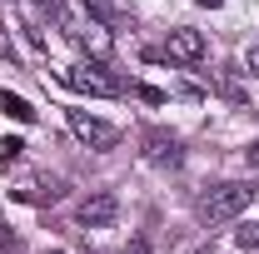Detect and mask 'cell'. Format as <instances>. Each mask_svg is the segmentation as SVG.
Returning a JSON list of instances; mask_svg holds the SVG:
<instances>
[{"label": "cell", "instance_id": "obj_14", "mask_svg": "<svg viewBox=\"0 0 259 254\" xmlns=\"http://www.w3.org/2000/svg\"><path fill=\"white\" fill-rule=\"evenodd\" d=\"M249 164H254V170H259V145H254V150H249Z\"/></svg>", "mask_w": 259, "mask_h": 254}, {"label": "cell", "instance_id": "obj_5", "mask_svg": "<svg viewBox=\"0 0 259 254\" xmlns=\"http://www.w3.org/2000/svg\"><path fill=\"white\" fill-rule=\"evenodd\" d=\"M140 145H145V155L155 159V164H169V170H175V164L185 159L180 140H175L169 130H145V135H140Z\"/></svg>", "mask_w": 259, "mask_h": 254}, {"label": "cell", "instance_id": "obj_10", "mask_svg": "<svg viewBox=\"0 0 259 254\" xmlns=\"http://www.w3.org/2000/svg\"><path fill=\"white\" fill-rule=\"evenodd\" d=\"M244 70H249V75H259V45H249V55H244Z\"/></svg>", "mask_w": 259, "mask_h": 254}, {"label": "cell", "instance_id": "obj_2", "mask_svg": "<svg viewBox=\"0 0 259 254\" xmlns=\"http://www.w3.org/2000/svg\"><path fill=\"white\" fill-rule=\"evenodd\" d=\"M164 60H175V65H199V60H204V35L190 30V25L169 30V40H164Z\"/></svg>", "mask_w": 259, "mask_h": 254}, {"label": "cell", "instance_id": "obj_13", "mask_svg": "<svg viewBox=\"0 0 259 254\" xmlns=\"http://www.w3.org/2000/svg\"><path fill=\"white\" fill-rule=\"evenodd\" d=\"M194 5H204V10H220V5H225V0H194Z\"/></svg>", "mask_w": 259, "mask_h": 254}, {"label": "cell", "instance_id": "obj_3", "mask_svg": "<svg viewBox=\"0 0 259 254\" xmlns=\"http://www.w3.org/2000/svg\"><path fill=\"white\" fill-rule=\"evenodd\" d=\"M70 130L90 145V150H110L115 140H120V130L105 125V120H95V115H85V110H70Z\"/></svg>", "mask_w": 259, "mask_h": 254}, {"label": "cell", "instance_id": "obj_15", "mask_svg": "<svg viewBox=\"0 0 259 254\" xmlns=\"http://www.w3.org/2000/svg\"><path fill=\"white\" fill-rule=\"evenodd\" d=\"M30 5H40V10H50V5H55V0H30Z\"/></svg>", "mask_w": 259, "mask_h": 254}, {"label": "cell", "instance_id": "obj_7", "mask_svg": "<svg viewBox=\"0 0 259 254\" xmlns=\"http://www.w3.org/2000/svg\"><path fill=\"white\" fill-rule=\"evenodd\" d=\"M70 35H75V40H80L95 60H105V55H110V30H105L100 20H80V25H70Z\"/></svg>", "mask_w": 259, "mask_h": 254}, {"label": "cell", "instance_id": "obj_6", "mask_svg": "<svg viewBox=\"0 0 259 254\" xmlns=\"http://www.w3.org/2000/svg\"><path fill=\"white\" fill-rule=\"evenodd\" d=\"M60 80L70 85V90H80V95H115V85H110L100 70H90V65H65Z\"/></svg>", "mask_w": 259, "mask_h": 254}, {"label": "cell", "instance_id": "obj_1", "mask_svg": "<svg viewBox=\"0 0 259 254\" xmlns=\"http://www.w3.org/2000/svg\"><path fill=\"white\" fill-rule=\"evenodd\" d=\"M249 199H254V190H249V185H239V180H229V185H214V190L199 199V220H204V224L239 220V215L249 209Z\"/></svg>", "mask_w": 259, "mask_h": 254}, {"label": "cell", "instance_id": "obj_16", "mask_svg": "<svg viewBox=\"0 0 259 254\" xmlns=\"http://www.w3.org/2000/svg\"><path fill=\"white\" fill-rule=\"evenodd\" d=\"M45 254H65V249H45Z\"/></svg>", "mask_w": 259, "mask_h": 254}, {"label": "cell", "instance_id": "obj_8", "mask_svg": "<svg viewBox=\"0 0 259 254\" xmlns=\"http://www.w3.org/2000/svg\"><path fill=\"white\" fill-rule=\"evenodd\" d=\"M0 110H5L10 120H20V125H35V110H30V100L10 95V90H0Z\"/></svg>", "mask_w": 259, "mask_h": 254}, {"label": "cell", "instance_id": "obj_9", "mask_svg": "<svg viewBox=\"0 0 259 254\" xmlns=\"http://www.w3.org/2000/svg\"><path fill=\"white\" fill-rule=\"evenodd\" d=\"M234 244H239V249H259V224H244V229L234 234Z\"/></svg>", "mask_w": 259, "mask_h": 254}, {"label": "cell", "instance_id": "obj_11", "mask_svg": "<svg viewBox=\"0 0 259 254\" xmlns=\"http://www.w3.org/2000/svg\"><path fill=\"white\" fill-rule=\"evenodd\" d=\"M0 55H10V60H15V45L5 40V25H0Z\"/></svg>", "mask_w": 259, "mask_h": 254}, {"label": "cell", "instance_id": "obj_12", "mask_svg": "<svg viewBox=\"0 0 259 254\" xmlns=\"http://www.w3.org/2000/svg\"><path fill=\"white\" fill-rule=\"evenodd\" d=\"M130 254H150V244H145V239H135V244H130Z\"/></svg>", "mask_w": 259, "mask_h": 254}, {"label": "cell", "instance_id": "obj_4", "mask_svg": "<svg viewBox=\"0 0 259 254\" xmlns=\"http://www.w3.org/2000/svg\"><path fill=\"white\" fill-rule=\"evenodd\" d=\"M115 215H120V199H115L110 190L80 199V209H75V220L85 224V229H105V224H115Z\"/></svg>", "mask_w": 259, "mask_h": 254}]
</instances>
